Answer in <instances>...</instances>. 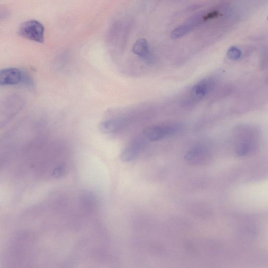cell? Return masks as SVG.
<instances>
[{"mask_svg": "<svg viewBox=\"0 0 268 268\" xmlns=\"http://www.w3.org/2000/svg\"><path fill=\"white\" fill-rule=\"evenodd\" d=\"M25 104V99L22 95L16 93L9 94L0 104V112L2 116L11 119L21 111Z\"/></svg>", "mask_w": 268, "mask_h": 268, "instance_id": "1", "label": "cell"}, {"mask_svg": "<svg viewBox=\"0 0 268 268\" xmlns=\"http://www.w3.org/2000/svg\"><path fill=\"white\" fill-rule=\"evenodd\" d=\"M22 38L37 43H43L45 39V27L40 22L31 20L23 23L18 29Z\"/></svg>", "mask_w": 268, "mask_h": 268, "instance_id": "2", "label": "cell"}, {"mask_svg": "<svg viewBox=\"0 0 268 268\" xmlns=\"http://www.w3.org/2000/svg\"><path fill=\"white\" fill-rule=\"evenodd\" d=\"M217 15L215 12H211L205 14H198L190 18L188 21L176 27L171 33V38L176 39L191 32L196 27L206 21L214 18Z\"/></svg>", "mask_w": 268, "mask_h": 268, "instance_id": "3", "label": "cell"}, {"mask_svg": "<svg viewBox=\"0 0 268 268\" xmlns=\"http://www.w3.org/2000/svg\"><path fill=\"white\" fill-rule=\"evenodd\" d=\"M215 84L214 78H206L201 80L192 88L188 97L184 101L185 104L190 106L197 103L210 93Z\"/></svg>", "mask_w": 268, "mask_h": 268, "instance_id": "4", "label": "cell"}, {"mask_svg": "<svg viewBox=\"0 0 268 268\" xmlns=\"http://www.w3.org/2000/svg\"><path fill=\"white\" fill-rule=\"evenodd\" d=\"M179 131V127L172 125H155L146 128L143 134L148 140L158 141L173 136Z\"/></svg>", "mask_w": 268, "mask_h": 268, "instance_id": "5", "label": "cell"}, {"mask_svg": "<svg viewBox=\"0 0 268 268\" xmlns=\"http://www.w3.org/2000/svg\"><path fill=\"white\" fill-rule=\"evenodd\" d=\"M25 70L16 68L0 70V86L22 85Z\"/></svg>", "mask_w": 268, "mask_h": 268, "instance_id": "6", "label": "cell"}, {"mask_svg": "<svg viewBox=\"0 0 268 268\" xmlns=\"http://www.w3.org/2000/svg\"><path fill=\"white\" fill-rule=\"evenodd\" d=\"M145 145V142L142 138H136L129 143L122 152V161L128 162L135 160L143 152Z\"/></svg>", "mask_w": 268, "mask_h": 268, "instance_id": "7", "label": "cell"}, {"mask_svg": "<svg viewBox=\"0 0 268 268\" xmlns=\"http://www.w3.org/2000/svg\"><path fill=\"white\" fill-rule=\"evenodd\" d=\"M132 51L144 62L149 64L154 62V54L146 40L140 39L137 40L133 46Z\"/></svg>", "mask_w": 268, "mask_h": 268, "instance_id": "8", "label": "cell"}, {"mask_svg": "<svg viewBox=\"0 0 268 268\" xmlns=\"http://www.w3.org/2000/svg\"><path fill=\"white\" fill-rule=\"evenodd\" d=\"M126 122L124 119L108 120L101 123L99 126L100 132L104 134H111L117 132L126 125Z\"/></svg>", "mask_w": 268, "mask_h": 268, "instance_id": "9", "label": "cell"}, {"mask_svg": "<svg viewBox=\"0 0 268 268\" xmlns=\"http://www.w3.org/2000/svg\"><path fill=\"white\" fill-rule=\"evenodd\" d=\"M242 55L241 50L236 46H232L227 52V56L231 60H237L241 58Z\"/></svg>", "mask_w": 268, "mask_h": 268, "instance_id": "10", "label": "cell"}, {"mask_svg": "<svg viewBox=\"0 0 268 268\" xmlns=\"http://www.w3.org/2000/svg\"><path fill=\"white\" fill-rule=\"evenodd\" d=\"M251 145L246 142L240 143L237 149V154L239 156H245L251 152Z\"/></svg>", "mask_w": 268, "mask_h": 268, "instance_id": "11", "label": "cell"}, {"mask_svg": "<svg viewBox=\"0 0 268 268\" xmlns=\"http://www.w3.org/2000/svg\"><path fill=\"white\" fill-rule=\"evenodd\" d=\"M201 151V146L200 145H197L193 147L192 149L188 152L186 156H185V159L187 160L190 161L195 158Z\"/></svg>", "mask_w": 268, "mask_h": 268, "instance_id": "12", "label": "cell"}, {"mask_svg": "<svg viewBox=\"0 0 268 268\" xmlns=\"http://www.w3.org/2000/svg\"><path fill=\"white\" fill-rule=\"evenodd\" d=\"M66 172V168L63 165H60L55 168L53 172V175L54 177L59 178L63 176Z\"/></svg>", "mask_w": 268, "mask_h": 268, "instance_id": "13", "label": "cell"}, {"mask_svg": "<svg viewBox=\"0 0 268 268\" xmlns=\"http://www.w3.org/2000/svg\"><path fill=\"white\" fill-rule=\"evenodd\" d=\"M11 12L5 7L0 6V21L6 19L10 16Z\"/></svg>", "mask_w": 268, "mask_h": 268, "instance_id": "14", "label": "cell"}]
</instances>
